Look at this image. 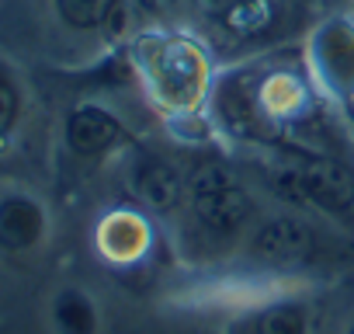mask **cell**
I'll use <instances>...</instances> for the list:
<instances>
[{"label":"cell","instance_id":"1","mask_svg":"<svg viewBox=\"0 0 354 334\" xmlns=\"http://www.w3.org/2000/svg\"><path fill=\"white\" fill-rule=\"evenodd\" d=\"M274 188L292 202H316L333 213H344L354 202V175L330 157H302L274 178Z\"/></svg>","mask_w":354,"mask_h":334},{"label":"cell","instance_id":"2","mask_svg":"<svg viewBox=\"0 0 354 334\" xmlns=\"http://www.w3.org/2000/svg\"><path fill=\"white\" fill-rule=\"evenodd\" d=\"M192 206L216 234H233L250 216V195L226 167H202L192 178Z\"/></svg>","mask_w":354,"mask_h":334},{"label":"cell","instance_id":"3","mask_svg":"<svg viewBox=\"0 0 354 334\" xmlns=\"http://www.w3.org/2000/svg\"><path fill=\"white\" fill-rule=\"evenodd\" d=\"M153 77H156V91L163 101L185 108L202 91V77H205L202 53L185 39H170L160 46V53L153 60Z\"/></svg>","mask_w":354,"mask_h":334},{"label":"cell","instance_id":"4","mask_svg":"<svg viewBox=\"0 0 354 334\" xmlns=\"http://www.w3.org/2000/svg\"><path fill=\"white\" fill-rule=\"evenodd\" d=\"M313 230L302 223V220H292V216H278V220H268L257 237H254V251L261 258H271V261H302L313 254Z\"/></svg>","mask_w":354,"mask_h":334},{"label":"cell","instance_id":"5","mask_svg":"<svg viewBox=\"0 0 354 334\" xmlns=\"http://www.w3.org/2000/svg\"><path fill=\"white\" fill-rule=\"evenodd\" d=\"M122 136V125L111 112L97 108V105H84L70 115L66 122V139L77 153L91 157V153H101L108 146H115V139Z\"/></svg>","mask_w":354,"mask_h":334},{"label":"cell","instance_id":"6","mask_svg":"<svg viewBox=\"0 0 354 334\" xmlns=\"http://www.w3.org/2000/svg\"><path fill=\"white\" fill-rule=\"evenodd\" d=\"M132 185H136V195L156 213H170L185 195L181 175L163 160H142L132 175Z\"/></svg>","mask_w":354,"mask_h":334},{"label":"cell","instance_id":"7","mask_svg":"<svg viewBox=\"0 0 354 334\" xmlns=\"http://www.w3.org/2000/svg\"><path fill=\"white\" fill-rule=\"evenodd\" d=\"M42 209L25 199V195H11L0 202V247L4 251H25L42 237Z\"/></svg>","mask_w":354,"mask_h":334},{"label":"cell","instance_id":"8","mask_svg":"<svg viewBox=\"0 0 354 334\" xmlns=\"http://www.w3.org/2000/svg\"><path fill=\"white\" fill-rule=\"evenodd\" d=\"M53 313H56V324L63 334H94V327H97V313H94L91 299L77 289L59 292Z\"/></svg>","mask_w":354,"mask_h":334},{"label":"cell","instance_id":"9","mask_svg":"<svg viewBox=\"0 0 354 334\" xmlns=\"http://www.w3.org/2000/svg\"><path fill=\"white\" fill-rule=\"evenodd\" d=\"M254 334H306V306L302 303H274V306H268L257 317Z\"/></svg>","mask_w":354,"mask_h":334},{"label":"cell","instance_id":"10","mask_svg":"<svg viewBox=\"0 0 354 334\" xmlns=\"http://www.w3.org/2000/svg\"><path fill=\"white\" fill-rule=\"evenodd\" d=\"M56 8L73 28H97L111 18L115 0H56Z\"/></svg>","mask_w":354,"mask_h":334},{"label":"cell","instance_id":"11","mask_svg":"<svg viewBox=\"0 0 354 334\" xmlns=\"http://www.w3.org/2000/svg\"><path fill=\"white\" fill-rule=\"evenodd\" d=\"M15 118H18V91L15 84L0 80V136L15 125Z\"/></svg>","mask_w":354,"mask_h":334},{"label":"cell","instance_id":"12","mask_svg":"<svg viewBox=\"0 0 354 334\" xmlns=\"http://www.w3.org/2000/svg\"><path fill=\"white\" fill-rule=\"evenodd\" d=\"M195 4H198L205 15H230V11L243 8L247 0H195Z\"/></svg>","mask_w":354,"mask_h":334},{"label":"cell","instance_id":"13","mask_svg":"<svg viewBox=\"0 0 354 334\" xmlns=\"http://www.w3.org/2000/svg\"><path fill=\"white\" fill-rule=\"evenodd\" d=\"M347 334H354V327H351V331H347Z\"/></svg>","mask_w":354,"mask_h":334}]
</instances>
